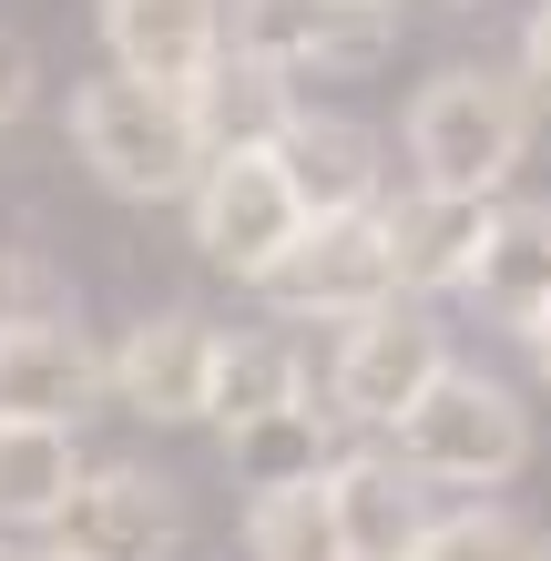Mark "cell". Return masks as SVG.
<instances>
[{
	"label": "cell",
	"mask_w": 551,
	"mask_h": 561,
	"mask_svg": "<svg viewBox=\"0 0 551 561\" xmlns=\"http://www.w3.org/2000/svg\"><path fill=\"white\" fill-rule=\"evenodd\" d=\"M72 144L92 163V184L123 194V205H164V194H194V174L215 163V123L194 92L103 72L72 92Z\"/></svg>",
	"instance_id": "6da1fadb"
},
{
	"label": "cell",
	"mask_w": 551,
	"mask_h": 561,
	"mask_svg": "<svg viewBox=\"0 0 551 561\" xmlns=\"http://www.w3.org/2000/svg\"><path fill=\"white\" fill-rule=\"evenodd\" d=\"M531 113L541 92L521 72H491V61H449L439 82H418L409 103V163L418 184H449V194H501L531 153Z\"/></svg>",
	"instance_id": "7a4b0ae2"
},
{
	"label": "cell",
	"mask_w": 551,
	"mask_h": 561,
	"mask_svg": "<svg viewBox=\"0 0 551 561\" xmlns=\"http://www.w3.org/2000/svg\"><path fill=\"white\" fill-rule=\"evenodd\" d=\"M388 439H399V459L418 480H439V490H501V480H521V459H531V409L510 399L501 378L449 368Z\"/></svg>",
	"instance_id": "3957f363"
},
{
	"label": "cell",
	"mask_w": 551,
	"mask_h": 561,
	"mask_svg": "<svg viewBox=\"0 0 551 561\" xmlns=\"http://www.w3.org/2000/svg\"><path fill=\"white\" fill-rule=\"evenodd\" d=\"M184 215H194L205 266L245 276V286L307 236V194H297V174H286L276 144H215V163H205L194 194H184Z\"/></svg>",
	"instance_id": "277c9868"
},
{
	"label": "cell",
	"mask_w": 551,
	"mask_h": 561,
	"mask_svg": "<svg viewBox=\"0 0 551 561\" xmlns=\"http://www.w3.org/2000/svg\"><path fill=\"white\" fill-rule=\"evenodd\" d=\"M255 296H266L276 317H337V327L388 307V296H409L399 286V245H388V205L378 215H307V236L255 276Z\"/></svg>",
	"instance_id": "5b68a950"
},
{
	"label": "cell",
	"mask_w": 551,
	"mask_h": 561,
	"mask_svg": "<svg viewBox=\"0 0 551 561\" xmlns=\"http://www.w3.org/2000/svg\"><path fill=\"white\" fill-rule=\"evenodd\" d=\"M439 378H449V337H439V317L418 307V296H388V307L347 317V347H337L328 399L358 419V428H399Z\"/></svg>",
	"instance_id": "8992f818"
},
{
	"label": "cell",
	"mask_w": 551,
	"mask_h": 561,
	"mask_svg": "<svg viewBox=\"0 0 551 561\" xmlns=\"http://www.w3.org/2000/svg\"><path fill=\"white\" fill-rule=\"evenodd\" d=\"M51 551L72 561H184V490L113 459V470H82V490L51 520Z\"/></svg>",
	"instance_id": "52a82bcc"
},
{
	"label": "cell",
	"mask_w": 551,
	"mask_h": 561,
	"mask_svg": "<svg viewBox=\"0 0 551 561\" xmlns=\"http://www.w3.org/2000/svg\"><path fill=\"white\" fill-rule=\"evenodd\" d=\"M225 42L276 72H358L388 51L378 0H225Z\"/></svg>",
	"instance_id": "ba28073f"
},
{
	"label": "cell",
	"mask_w": 551,
	"mask_h": 561,
	"mask_svg": "<svg viewBox=\"0 0 551 561\" xmlns=\"http://www.w3.org/2000/svg\"><path fill=\"white\" fill-rule=\"evenodd\" d=\"M113 388V357L72 317H0V419H61L82 428Z\"/></svg>",
	"instance_id": "9c48e42d"
},
{
	"label": "cell",
	"mask_w": 551,
	"mask_h": 561,
	"mask_svg": "<svg viewBox=\"0 0 551 561\" xmlns=\"http://www.w3.org/2000/svg\"><path fill=\"white\" fill-rule=\"evenodd\" d=\"M215 368H225V337L205 317L164 307L113 347V399L153 428H194V419H215Z\"/></svg>",
	"instance_id": "30bf717a"
},
{
	"label": "cell",
	"mask_w": 551,
	"mask_h": 561,
	"mask_svg": "<svg viewBox=\"0 0 551 561\" xmlns=\"http://www.w3.org/2000/svg\"><path fill=\"white\" fill-rule=\"evenodd\" d=\"M103 51L134 82L205 92L236 42H225V0H103Z\"/></svg>",
	"instance_id": "8fae6325"
},
{
	"label": "cell",
	"mask_w": 551,
	"mask_h": 561,
	"mask_svg": "<svg viewBox=\"0 0 551 561\" xmlns=\"http://www.w3.org/2000/svg\"><path fill=\"white\" fill-rule=\"evenodd\" d=\"M480 236H491V194L418 184L409 205H388V245H399V286H409V296H449V286H470Z\"/></svg>",
	"instance_id": "7c38bea8"
},
{
	"label": "cell",
	"mask_w": 551,
	"mask_h": 561,
	"mask_svg": "<svg viewBox=\"0 0 551 561\" xmlns=\"http://www.w3.org/2000/svg\"><path fill=\"white\" fill-rule=\"evenodd\" d=\"M276 153H286V174H297L307 215H378V134L368 123L297 103V123L276 134Z\"/></svg>",
	"instance_id": "4fadbf2b"
},
{
	"label": "cell",
	"mask_w": 551,
	"mask_h": 561,
	"mask_svg": "<svg viewBox=\"0 0 551 561\" xmlns=\"http://www.w3.org/2000/svg\"><path fill=\"white\" fill-rule=\"evenodd\" d=\"M328 480H337V520H347V551L358 561H409L418 541H429V511H418V470L409 459L347 449Z\"/></svg>",
	"instance_id": "5bb4252c"
},
{
	"label": "cell",
	"mask_w": 551,
	"mask_h": 561,
	"mask_svg": "<svg viewBox=\"0 0 551 561\" xmlns=\"http://www.w3.org/2000/svg\"><path fill=\"white\" fill-rule=\"evenodd\" d=\"M470 296H480L501 327L551 317V205H491V236H480Z\"/></svg>",
	"instance_id": "9a60e30c"
},
{
	"label": "cell",
	"mask_w": 551,
	"mask_h": 561,
	"mask_svg": "<svg viewBox=\"0 0 551 561\" xmlns=\"http://www.w3.org/2000/svg\"><path fill=\"white\" fill-rule=\"evenodd\" d=\"M337 428H358V419H347L337 399L328 409H276V419H245V428H225V459H236V480L245 490H286V480H328L337 470Z\"/></svg>",
	"instance_id": "2e32d148"
},
{
	"label": "cell",
	"mask_w": 551,
	"mask_h": 561,
	"mask_svg": "<svg viewBox=\"0 0 551 561\" xmlns=\"http://www.w3.org/2000/svg\"><path fill=\"white\" fill-rule=\"evenodd\" d=\"M72 490H82L72 428L61 419H0V520L11 531H51Z\"/></svg>",
	"instance_id": "e0dca14e"
},
{
	"label": "cell",
	"mask_w": 551,
	"mask_h": 561,
	"mask_svg": "<svg viewBox=\"0 0 551 561\" xmlns=\"http://www.w3.org/2000/svg\"><path fill=\"white\" fill-rule=\"evenodd\" d=\"M245 551H255V561H358V551H347V520H337V480L255 490V511H245Z\"/></svg>",
	"instance_id": "ac0fdd59"
},
{
	"label": "cell",
	"mask_w": 551,
	"mask_h": 561,
	"mask_svg": "<svg viewBox=\"0 0 551 561\" xmlns=\"http://www.w3.org/2000/svg\"><path fill=\"white\" fill-rule=\"evenodd\" d=\"M297 399H307V368H297L286 337H236V347H225V368H215V428L276 419V409H297Z\"/></svg>",
	"instance_id": "d6986e66"
},
{
	"label": "cell",
	"mask_w": 551,
	"mask_h": 561,
	"mask_svg": "<svg viewBox=\"0 0 551 561\" xmlns=\"http://www.w3.org/2000/svg\"><path fill=\"white\" fill-rule=\"evenodd\" d=\"M409 561H551V541L521 511H449V520H429V541Z\"/></svg>",
	"instance_id": "ffe728a7"
},
{
	"label": "cell",
	"mask_w": 551,
	"mask_h": 561,
	"mask_svg": "<svg viewBox=\"0 0 551 561\" xmlns=\"http://www.w3.org/2000/svg\"><path fill=\"white\" fill-rule=\"evenodd\" d=\"M31 103H42V51H31L21 31H0V134H11Z\"/></svg>",
	"instance_id": "44dd1931"
},
{
	"label": "cell",
	"mask_w": 551,
	"mask_h": 561,
	"mask_svg": "<svg viewBox=\"0 0 551 561\" xmlns=\"http://www.w3.org/2000/svg\"><path fill=\"white\" fill-rule=\"evenodd\" d=\"M521 82L551 103V0H541V11H531V31H521Z\"/></svg>",
	"instance_id": "7402d4cb"
},
{
	"label": "cell",
	"mask_w": 551,
	"mask_h": 561,
	"mask_svg": "<svg viewBox=\"0 0 551 561\" xmlns=\"http://www.w3.org/2000/svg\"><path fill=\"white\" fill-rule=\"evenodd\" d=\"M521 347H531V368H541V388H551V317H531V327H521Z\"/></svg>",
	"instance_id": "603a6c76"
},
{
	"label": "cell",
	"mask_w": 551,
	"mask_h": 561,
	"mask_svg": "<svg viewBox=\"0 0 551 561\" xmlns=\"http://www.w3.org/2000/svg\"><path fill=\"white\" fill-rule=\"evenodd\" d=\"M42 561H72V551H42Z\"/></svg>",
	"instance_id": "cb8c5ba5"
},
{
	"label": "cell",
	"mask_w": 551,
	"mask_h": 561,
	"mask_svg": "<svg viewBox=\"0 0 551 561\" xmlns=\"http://www.w3.org/2000/svg\"><path fill=\"white\" fill-rule=\"evenodd\" d=\"M0 561H31V551H0Z\"/></svg>",
	"instance_id": "d4e9b609"
},
{
	"label": "cell",
	"mask_w": 551,
	"mask_h": 561,
	"mask_svg": "<svg viewBox=\"0 0 551 561\" xmlns=\"http://www.w3.org/2000/svg\"><path fill=\"white\" fill-rule=\"evenodd\" d=\"M378 11H388V0H378Z\"/></svg>",
	"instance_id": "484cf974"
},
{
	"label": "cell",
	"mask_w": 551,
	"mask_h": 561,
	"mask_svg": "<svg viewBox=\"0 0 551 561\" xmlns=\"http://www.w3.org/2000/svg\"><path fill=\"white\" fill-rule=\"evenodd\" d=\"M460 11H470V0H460Z\"/></svg>",
	"instance_id": "4316f807"
}]
</instances>
